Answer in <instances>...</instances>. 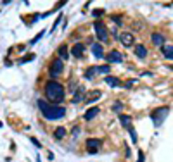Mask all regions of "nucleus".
Returning <instances> with one entry per match:
<instances>
[{
	"instance_id": "f257e3e1",
	"label": "nucleus",
	"mask_w": 173,
	"mask_h": 162,
	"mask_svg": "<svg viewBox=\"0 0 173 162\" xmlns=\"http://www.w3.org/2000/svg\"><path fill=\"white\" fill-rule=\"evenodd\" d=\"M37 105L47 121H57V119H62L64 116H66V109H64V107H57V105H52V103H47L45 100H38Z\"/></svg>"
},
{
	"instance_id": "f03ea898",
	"label": "nucleus",
	"mask_w": 173,
	"mask_h": 162,
	"mask_svg": "<svg viewBox=\"0 0 173 162\" xmlns=\"http://www.w3.org/2000/svg\"><path fill=\"white\" fill-rule=\"evenodd\" d=\"M43 92H45V97L49 102L52 103H61L64 100V86L61 85V83H57V81H49L45 85V88H43Z\"/></svg>"
},
{
	"instance_id": "7ed1b4c3",
	"label": "nucleus",
	"mask_w": 173,
	"mask_h": 162,
	"mask_svg": "<svg viewBox=\"0 0 173 162\" xmlns=\"http://www.w3.org/2000/svg\"><path fill=\"white\" fill-rule=\"evenodd\" d=\"M168 112H170L168 107H158V109H154L151 112V119H152V122L156 126H161L163 121L166 119V116H168Z\"/></svg>"
},
{
	"instance_id": "20e7f679",
	"label": "nucleus",
	"mask_w": 173,
	"mask_h": 162,
	"mask_svg": "<svg viewBox=\"0 0 173 162\" xmlns=\"http://www.w3.org/2000/svg\"><path fill=\"white\" fill-rule=\"evenodd\" d=\"M64 71V62L61 59H54L49 66V74L52 79H56L57 76H61V73Z\"/></svg>"
},
{
	"instance_id": "39448f33",
	"label": "nucleus",
	"mask_w": 173,
	"mask_h": 162,
	"mask_svg": "<svg viewBox=\"0 0 173 162\" xmlns=\"http://www.w3.org/2000/svg\"><path fill=\"white\" fill-rule=\"evenodd\" d=\"M94 30H95V33H97V38L101 41H107V38H109V31H107V26L104 24L102 21H95L94 22Z\"/></svg>"
},
{
	"instance_id": "423d86ee",
	"label": "nucleus",
	"mask_w": 173,
	"mask_h": 162,
	"mask_svg": "<svg viewBox=\"0 0 173 162\" xmlns=\"http://www.w3.org/2000/svg\"><path fill=\"white\" fill-rule=\"evenodd\" d=\"M106 60L111 62V64H120V62H123V55H121V52H118V50H111L109 54L106 55Z\"/></svg>"
},
{
	"instance_id": "0eeeda50",
	"label": "nucleus",
	"mask_w": 173,
	"mask_h": 162,
	"mask_svg": "<svg viewBox=\"0 0 173 162\" xmlns=\"http://www.w3.org/2000/svg\"><path fill=\"white\" fill-rule=\"evenodd\" d=\"M118 40H120L125 47H132L133 41H135V36H133L132 33H121L120 36H118Z\"/></svg>"
},
{
	"instance_id": "6e6552de",
	"label": "nucleus",
	"mask_w": 173,
	"mask_h": 162,
	"mask_svg": "<svg viewBox=\"0 0 173 162\" xmlns=\"http://www.w3.org/2000/svg\"><path fill=\"white\" fill-rule=\"evenodd\" d=\"M101 145H102L101 140H97V138H90V140H86V150L90 152V154H94V152L99 150Z\"/></svg>"
},
{
	"instance_id": "1a4fd4ad",
	"label": "nucleus",
	"mask_w": 173,
	"mask_h": 162,
	"mask_svg": "<svg viewBox=\"0 0 173 162\" xmlns=\"http://www.w3.org/2000/svg\"><path fill=\"white\" fill-rule=\"evenodd\" d=\"M83 98H85V88H83V86H78V88L75 90V97H73V103H78V102H82Z\"/></svg>"
},
{
	"instance_id": "9d476101",
	"label": "nucleus",
	"mask_w": 173,
	"mask_h": 162,
	"mask_svg": "<svg viewBox=\"0 0 173 162\" xmlns=\"http://www.w3.org/2000/svg\"><path fill=\"white\" fill-rule=\"evenodd\" d=\"M90 50H92V54H94L95 59H102V57H104V52H102V45L101 43H94Z\"/></svg>"
},
{
	"instance_id": "9b49d317",
	"label": "nucleus",
	"mask_w": 173,
	"mask_h": 162,
	"mask_svg": "<svg viewBox=\"0 0 173 162\" xmlns=\"http://www.w3.org/2000/svg\"><path fill=\"white\" fill-rule=\"evenodd\" d=\"M151 40H152L154 45H158V47H163V45H165V36H163L161 33H152L151 35Z\"/></svg>"
},
{
	"instance_id": "f8f14e48",
	"label": "nucleus",
	"mask_w": 173,
	"mask_h": 162,
	"mask_svg": "<svg viewBox=\"0 0 173 162\" xmlns=\"http://www.w3.org/2000/svg\"><path fill=\"white\" fill-rule=\"evenodd\" d=\"M57 55H59V59H61V60H68V57H69V50H68V47H66V45H61V47L57 48Z\"/></svg>"
},
{
	"instance_id": "ddd939ff",
	"label": "nucleus",
	"mask_w": 173,
	"mask_h": 162,
	"mask_svg": "<svg viewBox=\"0 0 173 162\" xmlns=\"http://www.w3.org/2000/svg\"><path fill=\"white\" fill-rule=\"evenodd\" d=\"M83 52H85V47H83L82 43H76L75 47L71 48V54H73V55H75V57H78V59L83 55Z\"/></svg>"
},
{
	"instance_id": "4468645a",
	"label": "nucleus",
	"mask_w": 173,
	"mask_h": 162,
	"mask_svg": "<svg viewBox=\"0 0 173 162\" xmlns=\"http://www.w3.org/2000/svg\"><path fill=\"white\" fill-rule=\"evenodd\" d=\"M135 55L139 57V59H146L147 57V48L144 47V45H137L135 47Z\"/></svg>"
},
{
	"instance_id": "2eb2a0df",
	"label": "nucleus",
	"mask_w": 173,
	"mask_h": 162,
	"mask_svg": "<svg viewBox=\"0 0 173 162\" xmlns=\"http://www.w3.org/2000/svg\"><path fill=\"white\" fill-rule=\"evenodd\" d=\"M120 124L123 126V128L130 129V126H132V117H130V116H125V114H120Z\"/></svg>"
},
{
	"instance_id": "dca6fc26",
	"label": "nucleus",
	"mask_w": 173,
	"mask_h": 162,
	"mask_svg": "<svg viewBox=\"0 0 173 162\" xmlns=\"http://www.w3.org/2000/svg\"><path fill=\"white\" fill-rule=\"evenodd\" d=\"M97 114H99V107H90V109L85 112V119L86 121H92Z\"/></svg>"
},
{
	"instance_id": "f3484780",
	"label": "nucleus",
	"mask_w": 173,
	"mask_h": 162,
	"mask_svg": "<svg viewBox=\"0 0 173 162\" xmlns=\"http://www.w3.org/2000/svg\"><path fill=\"white\" fill-rule=\"evenodd\" d=\"M97 73H99V67L92 66V67H88V69L85 71V78H86V79H92V78H95V74H97Z\"/></svg>"
},
{
	"instance_id": "a211bd4d",
	"label": "nucleus",
	"mask_w": 173,
	"mask_h": 162,
	"mask_svg": "<svg viewBox=\"0 0 173 162\" xmlns=\"http://www.w3.org/2000/svg\"><path fill=\"white\" fill-rule=\"evenodd\" d=\"M161 50H163V55H165V59H170V60L173 59V47H171V45H168V47H163Z\"/></svg>"
},
{
	"instance_id": "6ab92c4d",
	"label": "nucleus",
	"mask_w": 173,
	"mask_h": 162,
	"mask_svg": "<svg viewBox=\"0 0 173 162\" xmlns=\"http://www.w3.org/2000/svg\"><path fill=\"white\" fill-rule=\"evenodd\" d=\"M104 81H106V85H109V86H118L120 85V79L114 78V76H106Z\"/></svg>"
},
{
	"instance_id": "aec40b11",
	"label": "nucleus",
	"mask_w": 173,
	"mask_h": 162,
	"mask_svg": "<svg viewBox=\"0 0 173 162\" xmlns=\"http://www.w3.org/2000/svg\"><path fill=\"white\" fill-rule=\"evenodd\" d=\"M66 128H57L56 131H54V136H56V140H62L64 136H66Z\"/></svg>"
},
{
	"instance_id": "412c9836",
	"label": "nucleus",
	"mask_w": 173,
	"mask_h": 162,
	"mask_svg": "<svg viewBox=\"0 0 173 162\" xmlns=\"http://www.w3.org/2000/svg\"><path fill=\"white\" fill-rule=\"evenodd\" d=\"M101 95H102L101 92H92L90 95H88V103H94L97 98H101Z\"/></svg>"
},
{
	"instance_id": "4be33fe9",
	"label": "nucleus",
	"mask_w": 173,
	"mask_h": 162,
	"mask_svg": "<svg viewBox=\"0 0 173 162\" xmlns=\"http://www.w3.org/2000/svg\"><path fill=\"white\" fill-rule=\"evenodd\" d=\"M121 109H123V103H121V102H114V105H113V111H114V112H120Z\"/></svg>"
},
{
	"instance_id": "5701e85b",
	"label": "nucleus",
	"mask_w": 173,
	"mask_h": 162,
	"mask_svg": "<svg viewBox=\"0 0 173 162\" xmlns=\"http://www.w3.org/2000/svg\"><path fill=\"white\" fill-rule=\"evenodd\" d=\"M99 73H101V74H107V73H109V66H99Z\"/></svg>"
},
{
	"instance_id": "b1692460",
	"label": "nucleus",
	"mask_w": 173,
	"mask_h": 162,
	"mask_svg": "<svg viewBox=\"0 0 173 162\" xmlns=\"http://www.w3.org/2000/svg\"><path fill=\"white\" fill-rule=\"evenodd\" d=\"M33 59H35V55H33V54H30V55H26L24 59H21L19 62H21V64H24V62H28V60H33Z\"/></svg>"
},
{
	"instance_id": "393cba45",
	"label": "nucleus",
	"mask_w": 173,
	"mask_h": 162,
	"mask_svg": "<svg viewBox=\"0 0 173 162\" xmlns=\"http://www.w3.org/2000/svg\"><path fill=\"white\" fill-rule=\"evenodd\" d=\"M111 19H113V21L116 22V24H123V21H121L120 16H111Z\"/></svg>"
},
{
	"instance_id": "a878e982",
	"label": "nucleus",
	"mask_w": 173,
	"mask_h": 162,
	"mask_svg": "<svg viewBox=\"0 0 173 162\" xmlns=\"http://www.w3.org/2000/svg\"><path fill=\"white\" fill-rule=\"evenodd\" d=\"M128 131H130V136H132V140H133V141H137V133H135V129L130 128Z\"/></svg>"
},
{
	"instance_id": "bb28decb",
	"label": "nucleus",
	"mask_w": 173,
	"mask_h": 162,
	"mask_svg": "<svg viewBox=\"0 0 173 162\" xmlns=\"http://www.w3.org/2000/svg\"><path fill=\"white\" fill-rule=\"evenodd\" d=\"M92 14H94L95 17H99V16H102V14H104V11H94Z\"/></svg>"
},
{
	"instance_id": "cd10ccee",
	"label": "nucleus",
	"mask_w": 173,
	"mask_h": 162,
	"mask_svg": "<svg viewBox=\"0 0 173 162\" xmlns=\"http://www.w3.org/2000/svg\"><path fill=\"white\" fill-rule=\"evenodd\" d=\"M31 141H33V143H35V147H38V148L42 147V145H40V141H38L37 138H31Z\"/></svg>"
},
{
	"instance_id": "c85d7f7f",
	"label": "nucleus",
	"mask_w": 173,
	"mask_h": 162,
	"mask_svg": "<svg viewBox=\"0 0 173 162\" xmlns=\"http://www.w3.org/2000/svg\"><path fill=\"white\" fill-rule=\"evenodd\" d=\"M139 162H144V152H139Z\"/></svg>"
},
{
	"instance_id": "c756f323",
	"label": "nucleus",
	"mask_w": 173,
	"mask_h": 162,
	"mask_svg": "<svg viewBox=\"0 0 173 162\" xmlns=\"http://www.w3.org/2000/svg\"><path fill=\"white\" fill-rule=\"evenodd\" d=\"M37 162H42V160H40V159H37Z\"/></svg>"
},
{
	"instance_id": "7c9ffc66",
	"label": "nucleus",
	"mask_w": 173,
	"mask_h": 162,
	"mask_svg": "<svg viewBox=\"0 0 173 162\" xmlns=\"http://www.w3.org/2000/svg\"><path fill=\"white\" fill-rule=\"evenodd\" d=\"M171 69H173V66H171Z\"/></svg>"
}]
</instances>
